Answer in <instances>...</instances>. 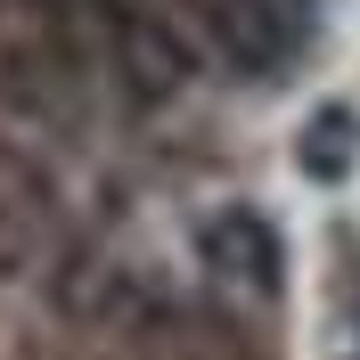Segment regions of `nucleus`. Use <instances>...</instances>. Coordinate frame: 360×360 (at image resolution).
I'll use <instances>...</instances> for the list:
<instances>
[{
  "label": "nucleus",
  "instance_id": "f257e3e1",
  "mask_svg": "<svg viewBox=\"0 0 360 360\" xmlns=\"http://www.w3.org/2000/svg\"><path fill=\"white\" fill-rule=\"evenodd\" d=\"M205 33L238 74H278L311 41V8L303 0H205Z\"/></svg>",
  "mask_w": 360,
  "mask_h": 360
},
{
  "label": "nucleus",
  "instance_id": "f03ea898",
  "mask_svg": "<svg viewBox=\"0 0 360 360\" xmlns=\"http://www.w3.org/2000/svg\"><path fill=\"white\" fill-rule=\"evenodd\" d=\"M197 254H205L213 278H229V287H246V295H278L287 287V238H278V221H270L262 205L205 213L197 221Z\"/></svg>",
  "mask_w": 360,
  "mask_h": 360
},
{
  "label": "nucleus",
  "instance_id": "7ed1b4c3",
  "mask_svg": "<svg viewBox=\"0 0 360 360\" xmlns=\"http://www.w3.org/2000/svg\"><path fill=\"white\" fill-rule=\"evenodd\" d=\"M107 58H115V74H123V90H131V98H148V107L180 98V90H188V74H197L188 41H180V33L156 17V8L115 17V25H107Z\"/></svg>",
  "mask_w": 360,
  "mask_h": 360
},
{
  "label": "nucleus",
  "instance_id": "20e7f679",
  "mask_svg": "<svg viewBox=\"0 0 360 360\" xmlns=\"http://www.w3.org/2000/svg\"><path fill=\"white\" fill-rule=\"evenodd\" d=\"M0 74H8L0 90H8L25 115H58V107H66L58 90H74V82H82V74H74V49H66V41H17L8 58H0Z\"/></svg>",
  "mask_w": 360,
  "mask_h": 360
},
{
  "label": "nucleus",
  "instance_id": "39448f33",
  "mask_svg": "<svg viewBox=\"0 0 360 360\" xmlns=\"http://www.w3.org/2000/svg\"><path fill=\"white\" fill-rule=\"evenodd\" d=\"M295 164H303L311 180H328V188H336V180L360 164V115L344 107V98L311 107V115H303V139H295Z\"/></svg>",
  "mask_w": 360,
  "mask_h": 360
},
{
  "label": "nucleus",
  "instance_id": "423d86ee",
  "mask_svg": "<svg viewBox=\"0 0 360 360\" xmlns=\"http://www.w3.org/2000/svg\"><path fill=\"white\" fill-rule=\"evenodd\" d=\"M49 213V172L25 148H0V238H17L25 221Z\"/></svg>",
  "mask_w": 360,
  "mask_h": 360
}]
</instances>
